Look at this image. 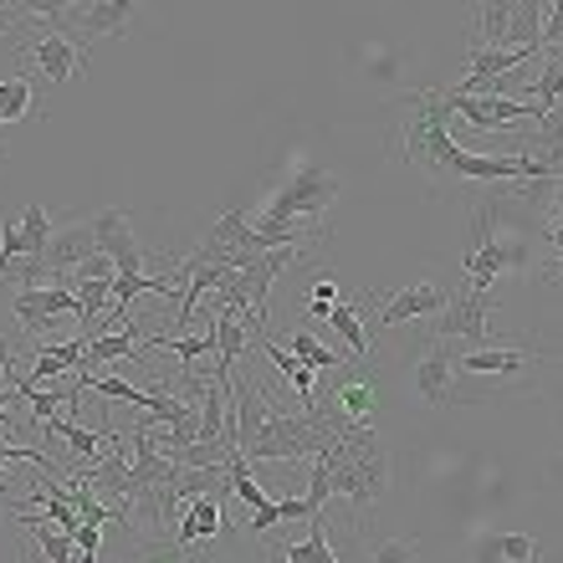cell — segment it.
I'll use <instances>...</instances> for the list:
<instances>
[{
    "mask_svg": "<svg viewBox=\"0 0 563 563\" xmlns=\"http://www.w3.org/2000/svg\"><path fill=\"white\" fill-rule=\"evenodd\" d=\"M389 108H400V123L389 134V164H410L430 185H461L466 148L451 139V113L441 103V88H416Z\"/></svg>",
    "mask_w": 563,
    "mask_h": 563,
    "instance_id": "obj_1",
    "label": "cell"
},
{
    "mask_svg": "<svg viewBox=\"0 0 563 563\" xmlns=\"http://www.w3.org/2000/svg\"><path fill=\"white\" fill-rule=\"evenodd\" d=\"M312 476H323L328 497H343L354 507V522H364L369 507L385 503L389 492V451L379 430H349L328 456H312Z\"/></svg>",
    "mask_w": 563,
    "mask_h": 563,
    "instance_id": "obj_2",
    "label": "cell"
},
{
    "mask_svg": "<svg viewBox=\"0 0 563 563\" xmlns=\"http://www.w3.org/2000/svg\"><path fill=\"white\" fill-rule=\"evenodd\" d=\"M379 405H385L379 374H374L369 358H358L354 369H339L323 385V395H312V400L302 405V416H312L318 426L333 430V435H349V430L379 426Z\"/></svg>",
    "mask_w": 563,
    "mask_h": 563,
    "instance_id": "obj_3",
    "label": "cell"
},
{
    "mask_svg": "<svg viewBox=\"0 0 563 563\" xmlns=\"http://www.w3.org/2000/svg\"><path fill=\"white\" fill-rule=\"evenodd\" d=\"M134 11V0H42V21H52V31H62L82 52L103 36H123Z\"/></svg>",
    "mask_w": 563,
    "mask_h": 563,
    "instance_id": "obj_4",
    "label": "cell"
},
{
    "mask_svg": "<svg viewBox=\"0 0 563 563\" xmlns=\"http://www.w3.org/2000/svg\"><path fill=\"white\" fill-rule=\"evenodd\" d=\"M543 11L549 0H528V5H476L472 11V46H497V52H543Z\"/></svg>",
    "mask_w": 563,
    "mask_h": 563,
    "instance_id": "obj_5",
    "label": "cell"
},
{
    "mask_svg": "<svg viewBox=\"0 0 563 563\" xmlns=\"http://www.w3.org/2000/svg\"><path fill=\"white\" fill-rule=\"evenodd\" d=\"M333 445H339V435L328 426H318L312 416H302V410H272V420L262 426L246 461H312V456H328Z\"/></svg>",
    "mask_w": 563,
    "mask_h": 563,
    "instance_id": "obj_6",
    "label": "cell"
},
{
    "mask_svg": "<svg viewBox=\"0 0 563 563\" xmlns=\"http://www.w3.org/2000/svg\"><path fill=\"white\" fill-rule=\"evenodd\" d=\"M528 267H533L528 236H497V231H492V216H487V225L476 221V236H472V246H466V256H461L466 287L487 292L503 272H528Z\"/></svg>",
    "mask_w": 563,
    "mask_h": 563,
    "instance_id": "obj_7",
    "label": "cell"
},
{
    "mask_svg": "<svg viewBox=\"0 0 563 563\" xmlns=\"http://www.w3.org/2000/svg\"><path fill=\"white\" fill-rule=\"evenodd\" d=\"M441 103L451 119H466L472 129H487V134H533L538 129V113L533 103H512V98H466L456 88H441Z\"/></svg>",
    "mask_w": 563,
    "mask_h": 563,
    "instance_id": "obj_8",
    "label": "cell"
},
{
    "mask_svg": "<svg viewBox=\"0 0 563 563\" xmlns=\"http://www.w3.org/2000/svg\"><path fill=\"white\" fill-rule=\"evenodd\" d=\"M435 339L451 343V339H466L476 343V349H487L492 339V297L476 292V287H451V297H445L441 318H435Z\"/></svg>",
    "mask_w": 563,
    "mask_h": 563,
    "instance_id": "obj_9",
    "label": "cell"
},
{
    "mask_svg": "<svg viewBox=\"0 0 563 563\" xmlns=\"http://www.w3.org/2000/svg\"><path fill=\"white\" fill-rule=\"evenodd\" d=\"M88 225H92V241H98V252L119 267V277H144V267H148V256H144V246H139V236H134V221L123 216V210H98V216H88Z\"/></svg>",
    "mask_w": 563,
    "mask_h": 563,
    "instance_id": "obj_10",
    "label": "cell"
},
{
    "mask_svg": "<svg viewBox=\"0 0 563 563\" xmlns=\"http://www.w3.org/2000/svg\"><path fill=\"white\" fill-rule=\"evenodd\" d=\"M456 354H445V343L441 339H430L426 349H420L416 358V389H420V400L430 405V410H445V405H472V395L466 389H456Z\"/></svg>",
    "mask_w": 563,
    "mask_h": 563,
    "instance_id": "obj_11",
    "label": "cell"
},
{
    "mask_svg": "<svg viewBox=\"0 0 563 563\" xmlns=\"http://www.w3.org/2000/svg\"><path fill=\"white\" fill-rule=\"evenodd\" d=\"M26 62L42 73L46 88H62V82H73V77L88 67V52L77 42H67L62 31L46 26L42 36H26Z\"/></svg>",
    "mask_w": 563,
    "mask_h": 563,
    "instance_id": "obj_12",
    "label": "cell"
},
{
    "mask_svg": "<svg viewBox=\"0 0 563 563\" xmlns=\"http://www.w3.org/2000/svg\"><path fill=\"white\" fill-rule=\"evenodd\" d=\"M302 522H308L302 538H267V543H262V563H339L323 512H312V518H302Z\"/></svg>",
    "mask_w": 563,
    "mask_h": 563,
    "instance_id": "obj_13",
    "label": "cell"
},
{
    "mask_svg": "<svg viewBox=\"0 0 563 563\" xmlns=\"http://www.w3.org/2000/svg\"><path fill=\"white\" fill-rule=\"evenodd\" d=\"M302 256V246H277V252H262L252 256L246 267L236 272L241 282V292H246V302H252V312L267 323V297H272V282L282 277V272H292V262Z\"/></svg>",
    "mask_w": 563,
    "mask_h": 563,
    "instance_id": "obj_14",
    "label": "cell"
},
{
    "mask_svg": "<svg viewBox=\"0 0 563 563\" xmlns=\"http://www.w3.org/2000/svg\"><path fill=\"white\" fill-rule=\"evenodd\" d=\"M11 308H15V323L36 333V328H52L62 318H77V292H67V287H31V292L11 297Z\"/></svg>",
    "mask_w": 563,
    "mask_h": 563,
    "instance_id": "obj_15",
    "label": "cell"
},
{
    "mask_svg": "<svg viewBox=\"0 0 563 563\" xmlns=\"http://www.w3.org/2000/svg\"><path fill=\"white\" fill-rule=\"evenodd\" d=\"M216 538H231V522L221 518V497H195V503H185L179 528H175L179 549H200L210 559V543H216Z\"/></svg>",
    "mask_w": 563,
    "mask_h": 563,
    "instance_id": "obj_16",
    "label": "cell"
},
{
    "mask_svg": "<svg viewBox=\"0 0 563 563\" xmlns=\"http://www.w3.org/2000/svg\"><path fill=\"white\" fill-rule=\"evenodd\" d=\"M445 297L451 292H445L441 282H410L405 292H395L385 308H379V323L400 328V323H416V318H435V312L445 308Z\"/></svg>",
    "mask_w": 563,
    "mask_h": 563,
    "instance_id": "obj_17",
    "label": "cell"
},
{
    "mask_svg": "<svg viewBox=\"0 0 563 563\" xmlns=\"http://www.w3.org/2000/svg\"><path fill=\"white\" fill-rule=\"evenodd\" d=\"M92 252H98V241H92V225H88V221H67V225H57V236L46 241L42 262H46V272H77Z\"/></svg>",
    "mask_w": 563,
    "mask_h": 563,
    "instance_id": "obj_18",
    "label": "cell"
},
{
    "mask_svg": "<svg viewBox=\"0 0 563 563\" xmlns=\"http://www.w3.org/2000/svg\"><path fill=\"white\" fill-rule=\"evenodd\" d=\"M31 113H42V92H36V77L21 67V73H11L0 82V129L31 119Z\"/></svg>",
    "mask_w": 563,
    "mask_h": 563,
    "instance_id": "obj_19",
    "label": "cell"
},
{
    "mask_svg": "<svg viewBox=\"0 0 563 563\" xmlns=\"http://www.w3.org/2000/svg\"><path fill=\"white\" fill-rule=\"evenodd\" d=\"M528 364H533L528 349H472V354L456 358V369H466V374H503V379L522 374Z\"/></svg>",
    "mask_w": 563,
    "mask_h": 563,
    "instance_id": "obj_20",
    "label": "cell"
},
{
    "mask_svg": "<svg viewBox=\"0 0 563 563\" xmlns=\"http://www.w3.org/2000/svg\"><path fill=\"white\" fill-rule=\"evenodd\" d=\"M139 349H144V328H139V323L119 328V333H103V339L88 343V369H82V374H92L98 364H119V358H134Z\"/></svg>",
    "mask_w": 563,
    "mask_h": 563,
    "instance_id": "obj_21",
    "label": "cell"
},
{
    "mask_svg": "<svg viewBox=\"0 0 563 563\" xmlns=\"http://www.w3.org/2000/svg\"><path fill=\"white\" fill-rule=\"evenodd\" d=\"M282 349H287V354H292L297 364H308L312 374H328V369H339V364H343V358L333 354V349H328L323 339H312V328H297V333H292L287 343H282Z\"/></svg>",
    "mask_w": 563,
    "mask_h": 563,
    "instance_id": "obj_22",
    "label": "cell"
},
{
    "mask_svg": "<svg viewBox=\"0 0 563 563\" xmlns=\"http://www.w3.org/2000/svg\"><path fill=\"white\" fill-rule=\"evenodd\" d=\"M522 103H533L538 113H549V108L563 103V67L559 62H543V73L522 82Z\"/></svg>",
    "mask_w": 563,
    "mask_h": 563,
    "instance_id": "obj_23",
    "label": "cell"
},
{
    "mask_svg": "<svg viewBox=\"0 0 563 563\" xmlns=\"http://www.w3.org/2000/svg\"><path fill=\"white\" fill-rule=\"evenodd\" d=\"M323 323L333 328V333H339V339L349 343V349H354V358H369V354H374V339H369V333H364V323H358V308H349V302H339V308L328 312Z\"/></svg>",
    "mask_w": 563,
    "mask_h": 563,
    "instance_id": "obj_24",
    "label": "cell"
},
{
    "mask_svg": "<svg viewBox=\"0 0 563 563\" xmlns=\"http://www.w3.org/2000/svg\"><path fill=\"white\" fill-rule=\"evenodd\" d=\"M134 563H210L200 549H179L175 538H148V543H139Z\"/></svg>",
    "mask_w": 563,
    "mask_h": 563,
    "instance_id": "obj_25",
    "label": "cell"
},
{
    "mask_svg": "<svg viewBox=\"0 0 563 563\" xmlns=\"http://www.w3.org/2000/svg\"><path fill=\"white\" fill-rule=\"evenodd\" d=\"M21 236H26V252H31V256H42L46 241L57 236V221H52V210H42V206H26V210H21Z\"/></svg>",
    "mask_w": 563,
    "mask_h": 563,
    "instance_id": "obj_26",
    "label": "cell"
},
{
    "mask_svg": "<svg viewBox=\"0 0 563 563\" xmlns=\"http://www.w3.org/2000/svg\"><path fill=\"white\" fill-rule=\"evenodd\" d=\"M420 543L416 538H379L374 543V563H416Z\"/></svg>",
    "mask_w": 563,
    "mask_h": 563,
    "instance_id": "obj_27",
    "label": "cell"
},
{
    "mask_svg": "<svg viewBox=\"0 0 563 563\" xmlns=\"http://www.w3.org/2000/svg\"><path fill=\"white\" fill-rule=\"evenodd\" d=\"M497 543H503V563H533L538 559V538L497 533Z\"/></svg>",
    "mask_w": 563,
    "mask_h": 563,
    "instance_id": "obj_28",
    "label": "cell"
},
{
    "mask_svg": "<svg viewBox=\"0 0 563 563\" xmlns=\"http://www.w3.org/2000/svg\"><path fill=\"white\" fill-rule=\"evenodd\" d=\"M333 308H339V282H318V287H312L308 312H302V323H312V318H328Z\"/></svg>",
    "mask_w": 563,
    "mask_h": 563,
    "instance_id": "obj_29",
    "label": "cell"
},
{
    "mask_svg": "<svg viewBox=\"0 0 563 563\" xmlns=\"http://www.w3.org/2000/svg\"><path fill=\"white\" fill-rule=\"evenodd\" d=\"M563 42V0H549V11H543V52H549V46H559Z\"/></svg>",
    "mask_w": 563,
    "mask_h": 563,
    "instance_id": "obj_30",
    "label": "cell"
},
{
    "mask_svg": "<svg viewBox=\"0 0 563 563\" xmlns=\"http://www.w3.org/2000/svg\"><path fill=\"white\" fill-rule=\"evenodd\" d=\"M476 563H503V543H497V533L476 543Z\"/></svg>",
    "mask_w": 563,
    "mask_h": 563,
    "instance_id": "obj_31",
    "label": "cell"
},
{
    "mask_svg": "<svg viewBox=\"0 0 563 563\" xmlns=\"http://www.w3.org/2000/svg\"><path fill=\"white\" fill-rule=\"evenodd\" d=\"M549 246H553V252L563 256V221H559V225H553V231H549Z\"/></svg>",
    "mask_w": 563,
    "mask_h": 563,
    "instance_id": "obj_32",
    "label": "cell"
}]
</instances>
